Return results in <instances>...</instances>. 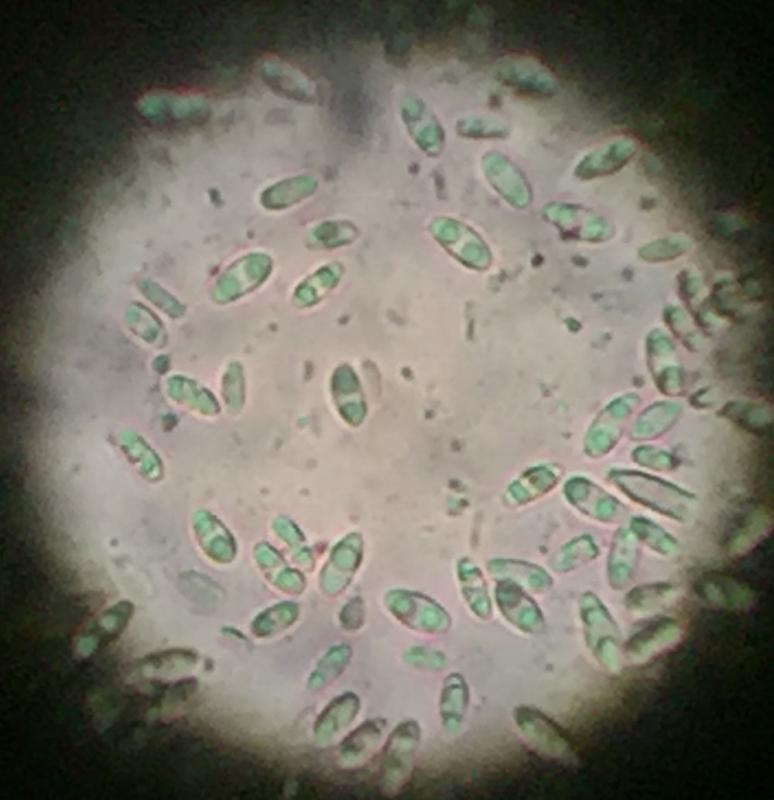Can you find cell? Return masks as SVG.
Wrapping results in <instances>:
<instances>
[{"label": "cell", "mask_w": 774, "mask_h": 800, "mask_svg": "<svg viewBox=\"0 0 774 800\" xmlns=\"http://www.w3.org/2000/svg\"><path fill=\"white\" fill-rule=\"evenodd\" d=\"M637 150L638 144L632 138L614 139L586 154L576 166L575 174L584 180L609 176L627 165Z\"/></svg>", "instance_id": "1"}, {"label": "cell", "mask_w": 774, "mask_h": 800, "mask_svg": "<svg viewBox=\"0 0 774 800\" xmlns=\"http://www.w3.org/2000/svg\"><path fill=\"white\" fill-rule=\"evenodd\" d=\"M682 637V628L673 620L658 621L634 635L626 644V655L643 662L674 646Z\"/></svg>", "instance_id": "2"}, {"label": "cell", "mask_w": 774, "mask_h": 800, "mask_svg": "<svg viewBox=\"0 0 774 800\" xmlns=\"http://www.w3.org/2000/svg\"><path fill=\"white\" fill-rule=\"evenodd\" d=\"M131 617L132 608L127 604L116 605L104 612L78 639V651L87 656L101 645L112 642L124 631Z\"/></svg>", "instance_id": "3"}]
</instances>
